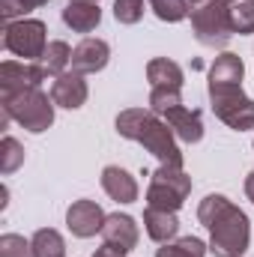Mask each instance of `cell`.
Wrapping results in <instances>:
<instances>
[{
    "label": "cell",
    "instance_id": "cell-1",
    "mask_svg": "<svg viewBox=\"0 0 254 257\" xmlns=\"http://www.w3.org/2000/svg\"><path fill=\"white\" fill-rule=\"evenodd\" d=\"M200 224L209 230V251L215 257H242L251 245L248 215L224 194H206L197 206Z\"/></svg>",
    "mask_w": 254,
    "mask_h": 257
},
{
    "label": "cell",
    "instance_id": "cell-2",
    "mask_svg": "<svg viewBox=\"0 0 254 257\" xmlns=\"http://www.w3.org/2000/svg\"><path fill=\"white\" fill-rule=\"evenodd\" d=\"M117 135L141 144L150 156H156L168 168H183V150L177 144L174 128L168 126L156 111L150 108H126L117 114Z\"/></svg>",
    "mask_w": 254,
    "mask_h": 257
},
{
    "label": "cell",
    "instance_id": "cell-3",
    "mask_svg": "<svg viewBox=\"0 0 254 257\" xmlns=\"http://www.w3.org/2000/svg\"><path fill=\"white\" fill-rule=\"evenodd\" d=\"M0 111L33 135L48 132L54 126V99H48L39 87L15 90V93L0 90Z\"/></svg>",
    "mask_w": 254,
    "mask_h": 257
},
{
    "label": "cell",
    "instance_id": "cell-4",
    "mask_svg": "<svg viewBox=\"0 0 254 257\" xmlns=\"http://www.w3.org/2000/svg\"><path fill=\"white\" fill-rule=\"evenodd\" d=\"M191 30L203 48H227L233 30L227 18V3L221 0H189Z\"/></svg>",
    "mask_w": 254,
    "mask_h": 257
},
{
    "label": "cell",
    "instance_id": "cell-5",
    "mask_svg": "<svg viewBox=\"0 0 254 257\" xmlns=\"http://www.w3.org/2000/svg\"><path fill=\"white\" fill-rule=\"evenodd\" d=\"M209 105L212 114L233 132L254 128V99L242 93V84H218L209 87Z\"/></svg>",
    "mask_w": 254,
    "mask_h": 257
},
{
    "label": "cell",
    "instance_id": "cell-6",
    "mask_svg": "<svg viewBox=\"0 0 254 257\" xmlns=\"http://www.w3.org/2000/svg\"><path fill=\"white\" fill-rule=\"evenodd\" d=\"M189 194H191V177L183 168H168V165H162L156 174H150L147 206L177 212V209L189 200Z\"/></svg>",
    "mask_w": 254,
    "mask_h": 257
},
{
    "label": "cell",
    "instance_id": "cell-7",
    "mask_svg": "<svg viewBox=\"0 0 254 257\" xmlns=\"http://www.w3.org/2000/svg\"><path fill=\"white\" fill-rule=\"evenodd\" d=\"M3 48L21 60H42L45 48H48V27L39 18H18L9 21L3 30Z\"/></svg>",
    "mask_w": 254,
    "mask_h": 257
},
{
    "label": "cell",
    "instance_id": "cell-8",
    "mask_svg": "<svg viewBox=\"0 0 254 257\" xmlns=\"http://www.w3.org/2000/svg\"><path fill=\"white\" fill-rule=\"evenodd\" d=\"M105 218H108V215L102 212V206H99L96 200H87V197L75 200V203L66 209V227H69L72 236H78V239H90V236L102 233Z\"/></svg>",
    "mask_w": 254,
    "mask_h": 257
},
{
    "label": "cell",
    "instance_id": "cell-9",
    "mask_svg": "<svg viewBox=\"0 0 254 257\" xmlns=\"http://www.w3.org/2000/svg\"><path fill=\"white\" fill-rule=\"evenodd\" d=\"M48 78V72L42 69V63H30V60H3L0 66V90H33L42 87V81Z\"/></svg>",
    "mask_w": 254,
    "mask_h": 257
},
{
    "label": "cell",
    "instance_id": "cell-10",
    "mask_svg": "<svg viewBox=\"0 0 254 257\" xmlns=\"http://www.w3.org/2000/svg\"><path fill=\"white\" fill-rule=\"evenodd\" d=\"M111 60V45L105 39H81L75 48H72V72L78 75H96L102 72Z\"/></svg>",
    "mask_w": 254,
    "mask_h": 257
},
{
    "label": "cell",
    "instance_id": "cell-11",
    "mask_svg": "<svg viewBox=\"0 0 254 257\" xmlns=\"http://www.w3.org/2000/svg\"><path fill=\"white\" fill-rule=\"evenodd\" d=\"M87 96H90V87L84 81V75L78 72H63L54 78L51 84V99L57 108H66V111H78L87 105Z\"/></svg>",
    "mask_w": 254,
    "mask_h": 257
},
{
    "label": "cell",
    "instance_id": "cell-12",
    "mask_svg": "<svg viewBox=\"0 0 254 257\" xmlns=\"http://www.w3.org/2000/svg\"><path fill=\"white\" fill-rule=\"evenodd\" d=\"M168 126L174 128V135L186 144H197L203 138V120H200V111L186 108V105H177V108H168L165 114H159Z\"/></svg>",
    "mask_w": 254,
    "mask_h": 257
},
{
    "label": "cell",
    "instance_id": "cell-13",
    "mask_svg": "<svg viewBox=\"0 0 254 257\" xmlns=\"http://www.w3.org/2000/svg\"><path fill=\"white\" fill-rule=\"evenodd\" d=\"M138 221L126 215V212H111L108 218H105V227H102V239L108 242V245H117V248H123V251H132L135 245H138Z\"/></svg>",
    "mask_w": 254,
    "mask_h": 257
},
{
    "label": "cell",
    "instance_id": "cell-14",
    "mask_svg": "<svg viewBox=\"0 0 254 257\" xmlns=\"http://www.w3.org/2000/svg\"><path fill=\"white\" fill-rule=\"evenodd\" d=\"M144 230L153 242L165 245V242H174L177 233H180V218L177 212L171 209H156V206H147L144 209Z\"/></svg>",
    "mask_w": 254,
    "mask_h": 257
},
{
    "label": "cell",
    "instance_id": "cell-15",
    "mask_svg": "<svg viewBox=\"0 0 254 257\" xmlns=\"http://www.w3.org/2000/svg\"><path fill=\"white\" fill-rule=\"evenodd\" d=\"M102 189L117 203H135L138 200V180L117 165H108L102 171Z\"/></svg>",
    "mask_w": 254,
    "mask_h": 257
},
{
    "label": "cell",
    "instance_id": "cell-16",
    "mask_svg": "<svg viewBox=\"0 0 254 257\" xmlns=\"http://www.w3.org/2000/svg\"><path fill=\"white\" fill-rule=\"evenodd\" d=\"M102 21L99 3H66L63 9V24L75 33H93Z\"/></svg>",
    "mask_w": 254,
    "mask_h": 257
},
{
    "label": "cell",
    "instance_id": "cell-17",
    "mask_svg": "<svg viewBox=\"0 0 254 257\" xmlns=\"http://www.w3.org/2000/svg\"><path fill=\"white\" fill-rule=\"evenodd\" d=\"M147 81L150 87H171V90H183L186 84V72L183 66L168 60V57H156L147 63Z\"/></svg>",
    "mask_w": 254,
    "mask_h": 257
},
{
    "label": "cell",
    "instance_id": "cell-18",
    "mask_svg": "<svg viewBox=\"0 0 254 257\" xmlns=\"http://www.w3.org/2000/svg\"><path fill=\"white\" fill-rule=\"evenodd\" d=\"M242 75H245V63L239 54L233 51H221L212 66H209V87H218V84H242Z\"/></svg>",
    "mask_w": 254,
    "mask_h": 257
},
{
    "label": "cell",
    "instance_id": "cell-19",
    "mask_svg": "<svg viewBox=\"0 0 254 257\" xmlns=\"http://www.w3.org/2000/svg\"><path fill=\"white\" fill-rule=\"evenodd\" d=\"M30 245H33V257H66V242L54 227L36 230Z\"/></svg>",
    "mask_w": 254,
    "mask_h": 257
},
{
    "label": "cell",
    "instance_id": "cell-20",
    "mask_svg": "<svg viewBox=\"0 0 254 257\" xmlns=\"http://www.w3.org/2000/svg\"><path fill=\"white\" fill-rule=\"evenodd\" d=\"M42 69L48 72V75H63L66 69L72 66V48L66 45L63 39H54V42H48V48H45V54H42Z\"/></svg>",
    "mask_w": 254,
    "mask_h": 257
},
{
    "label": "cell",
    "instance_id": "cell-21",
    "mask_svg": "<svg viewBox=\"0 0 254 257\" xmlns=\"http://www.w3.org/2000/svg\"><path fill=\"white\" fill-rule=\"evenodd\" d=\"M227 18H230V30L239 36L254 33V0H233L227 6Z\"/></svg>",
    "mask_w": 254,
    "mask_h": 257
},
{
    "label": "cell",
    "instance_id": "cell-22",
    "mask_svg": "<svg viewBox=\"0 0 254 257\" xmlns=\"http://www.w3.org/2000/svg\"><path fill=\"white\" fill-rule=\"evenodd\" d=\"M206 242L197 239V236H183V239H174V242H165L156 257H206Z\"/></svg>",
    "mask_w": 254,
    "mask_h": 257
},
{
    "label": "cell",
    "instance_id": "cell-23",
    "mask_svg": "<svg viewBox=\"0 0 254 257\" xmlns=\"http://www.w3.org/2000/svg\"><path fill=\"white\" fill-rule=\"evenodd\" d=\"M150 9L165 24H180L183 18H189V0H150Z\"/></svg>",
    "mask_w": 254,
    "mask_h": 257
},
{
    "label": "cell",
    "instance_id": "cell-24",
    "mask_svg": "<svg viewBox=\"0 0 254 257\" xmlns=\"http://www.w3.org/2000/svg\"><path fill=\"white\" fill-rule=\"evenodd\" d=\"M21 165H24V147H21L15 138L6 135V138L0 141V174L9 177V174H15Z\"/></svg>",
    "mask_w": 254,
    "mask_h": 257
},
{
    "label": "cell",
    "instance_id": "cell-25",
    "mask_svg": "<svg viewBox=\"0 0 254 257\" xmlns=\"http://www.w3.org/2000/svg\"><path fill=\"white\" fill-rule=\"evenodd\" d=\"M177 105H183L180 90H171V87H153L150 90V111L165 114L168 108H177Z\"/></svg>",
    "mask_w": 254,
    "mask_h": 257
},
{
    "label": "cell",
    "instance_id": "cell-26",
    "mask_svg": "<svg viewBox=\"0 0 254 257\" xmlns=\"http://www.w3.org/2000/svg\"><path fill=\"white\" fill-rule=\"evenodd\" d=\"M0 257H33V245L18 233H3L0 236Z\"/></svg>",
    "mask_w": 254,
    "mask_h": 257
},
{
    "label": "cell",
    "instance_id": "cell-27",
    "mask_svg": "<svg viewBox=\"0 0 254 257\" xmlns=\"http://www.w3.org/2000/svg\"><path fill=\"white\" fill-rule=\"evenodd\" d=\"M45 3H48V0H0V12H3V18H6V24H9V21L24 18L27 12L45 6Z\"/></svg>",
    "mask_w": 254,
    "mask_h": 257
},
{
    "label": "cell",
    "instance_id": "cell-28",
    "mask_svg": "<svg viewBox=\"0 0 254 257\" xmlns=\"http://www.w3.org/2000/svg\"><path fill=\"white\" fill-rule=\"evenodd\" d=\"M114 18L120 24H138L144 18V0H114Z\"/></svg>",
    "mask_w": 254,
    "mask_h": 257
},
{
    "label": "cell",
    "instance_id": "cell-29",
    "mask_svg": "<svg viewBox=\"0 0 254 257\" xmlns=\"http://www.w3.org/2000/svg\"><path fill=\"white\" fill-rule=\"evenodd\" d=\"M129 251H123V248H117V245H108V242H105V245H102V248H96V254L93 257H126Z\"/></svg>",
    "mask_w": 254,
    "mask_h": 257
},
{
    "label": "cell",
    "instance_id": "cell-30",
    "mask_svg": "<svg viewBox=\"0 0 254 257\" xmlns=\"http://www.w3.org/2000/svg\"><path fill=\"white\" fill-rule=\"evenodd\" d=\"M245 194H248V200L254 203V171L245 177Z\"/></svg>",
    "mask_w": 254,
    "mask_h": 257
},
{
    "label": "cell",
    "instance_id": "cell-31",
    "mask_svg": "<svg viewBox=\"0 0 254 257\" xmlns=\"http://www.w3.org/2000/svg\"><path fill=\"white\" fill-rule=\"evenodd\" d=\"M69 3H99V0H69Z\"/></svg>",
    "mask_w": 254,
    "mask_h": 257
},
{
    "label": "cell",
    "instance_id": "cell-32",
    "mask_svg": "<svg viewBox=\"0 0 254 257\" xmlns=\"http://www.w3.org/2000/svg\"><path fill=\"white\" fill-rule=\"evenodd\" d=\"M221 3H227V6H230V3H233V0H221Z\"/></svg>",
    "mask_w": 254,
    "mask_h": 257
}]
</instances>
